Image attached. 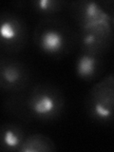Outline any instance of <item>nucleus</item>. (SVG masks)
Instances as JSON below:
<instances>
[{
    "label": "nucleus",
    "instance_id": "f257e3e1",
    "mask_svg": "<svg viewBox=\"0 0 114 152\" xmlns=\"http://www.w3.org/2000/svg\"><path fill=\"white\" fill-rule=\"evenodd\" d=\"M9 95L5 104L8 112L25 121L52 122L60 118L65 109L62 90L50 83H38L25 91Z\"/></svg>",
    "mask_w": 114,
    "mask_h": 152
},
{
    "label": "nucleus",
    "instance_id": "f03ea898",
    "mask_svg": "<svg viewBox=\"0 0 114 152\" xmlns=\"http://www.w3.org/2000/svg\"><path fill=\"white\" fill-rule=\"evenodd\" d=\"M33 43L41 53L60 58L77 45V31L63 19L42 18L33 31Z\"/></svg>",
    "mask_w": 114,
    "mask_h": 152
},
{
    "label": "nucleus",
    "instance_id": "7ed1b4c3",
    "mask_svg": "<svg viewBox=\"0 0 114 152\" xmlns=\"http://www.w3.org/2000/svg\"><path fill=\"white\" fill-rule=\"evenodd\" d=\"M84 107L90 120L99 125L114 122V76L108 75L89 89Z\"/></svg>",
    "mask_w": 114,
    "mask_h": 152
},
{
    "label": "nucleus",
    "instance_id": "20e7f679",
    "mask_svg": "<svg viewBox=\"0 0 114 152\" xmlns=\"http://www.w3.org/2000/svg\"><path fill=\"white\" fill-rule=\"evenodd\" d=\"M28 42V28L19 14L6 11L0 18V44L3 53L8 55L21 51Z\"/></svg>",
    "mask_w": 114,
    "mask_h": 152
},
{
    "label": "nucleus",
    "instance_id": "39448f33",
    "mask_svg": "<svg viewBox=\"0 0 114 152\" xmlns=\"http://www.w3.org/2000/svg\"><path fill=\"white\" fill-rule=\"evenodd\" d=\"M31 70L24 62L1 55L0 58V88L8 94L25 91L31 87Z\"/></svg>",
    "mask_w": 114,
    "mask_h": 152
},
{
    "label": "nucleus",
    "instance_id": "423d86ee",
    "mask_svg": "<svg viewBox=\"0 0 114 152\" xmlns=\"http://www.w3.org/2000/svg\"><path fill=\"white\" fill-rule=\"evenodd\" d=\"M113 42L114 31L111 22H104L77 31L79 50L104 55L111 48Z\"/></svg>",
    "mask_w": 114,
    "mask_h": 152
},
{
    "label": "nucleus",
    "instance_id": "0eeeda50",
    "mask_svg": "<svg viewBox=\"0 0 114 152\" xmlns=\"http://www.w3.org/2000/svg\"><path fill=\"white\" fill-rule=\"evenodd\" d=\"M69 10L78 28H88L104 22H111L110 15L99 2L78 0L71 2Z\"/></svg>",
    "mask_w": 114,
    "mask_h": 152
},
{
    "label": "nucleus",
    "instance_id": "6e6552de",
    "mask_svg": "<svg viewBox=\"0 0 114 152\" xmlns=\"http://www.w3.org/2000/svg\"><path fill=\"white\" fill-rule=\"evenodd\" d=\"M104 55L79 50L74 62V72L85 82L98 79L104 70Z\"/></svg>",
    "mask_w": 114,
    "mask_h": 152
},
{
    "label": "nucleus",
    "instance_id": "1a4fd4ad",
    "mask_svg": "<svg viewBox=\"0 0 114 152\" xmlns=\"http://www.w3.org/2000/svg\"><path fill=\"white\" fill-rule=\"evenodd\" d=\"M24 128L15 123L6 122L0 128V149L5 152L19 151L26 138Z\"/></svg>",
    "mask_w": 114,
    "mask_h": 152
},
{
    "label": "nucleus",
    "instance_id": "9d476101",
    "mask_svg": "<svg viewBox=\"0 0 114 152\" xmlns=\"http://www.w3.org/2000/svg\"><path fill=\"white\" fill-rule=\"evenodd\" d=\"M56 145L49 136L41 133L27 135L18 152H55Z\"/></svg>",
    "mask_w": 114,
    "mask_h": 152
},
{
    "label": "nucleus",
    "instance_id": "9b49d317",
    "mask_svg": "<svg viewBox=\"0 0 114 152\" xmlns=\"http://www.w3.org/2000/svg\"><path fill=\"white\" fill-rule=\"evenodd\" d=\"M31 9L43 18L55 17L68 5L62 0H34L30 3Z\"/></svg>",
    "mask_w": 114,
    "mask_h": 152
},
{
    "label": "nucleus",
    "instance_id": "f8f14e48",
    "mask_svg": "<svg viewBox=\"0 0 114 152\" xmlns=\"http://www.w3.org/2000/svg\"><path fill=\"white\" fill-rule=\"evenodd\" d=\"M101 5H103V8L104 10H109V11L114 12V0H110V1H102L99 2Z\"/></svg>",
    "mask_w": 114,
    "mask_h": 152
},
{
    "label": "nucleus",
    "instance_id": "ddd939ff",
    "mask_svg": "<svg viewBox=\"0 0 114 152\" xmlns=\"http://www.w3.org/2000/svg\"><path fill=\"white\" fill-rule=\"evenodd\" d=\"M111 25H112V28H113V31H114V15H113V17L111 18Z\"/></svg>",
    "mask_w": 114,
    "mask_h": 152
}]
</instances>
